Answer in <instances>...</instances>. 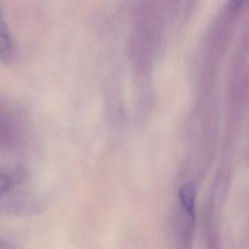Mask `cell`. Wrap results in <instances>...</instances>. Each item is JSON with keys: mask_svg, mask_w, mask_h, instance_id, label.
<instances>
[{"mask_svg": "<svg viewBox=\"0 0 249 249\" xmlns=\"http://www.w3.org/2000/svg\"><path fill=\"white\" fill-rule=\"evenodd\" d=\"M243 1H232L218 14L209 33L202 71V85L211 87L216 75L218 63L224 56L236 24L244 9Z\"/></svg>", "mask_w": 249, "mask_h": 249, "instance_id": "obj_1", "label": "cell"}, {"mask_svg": "<svg viewBox=\"0 0 249 249\" xmlns=\"http://www.w3.org/2000/svg\"><path fill=\"white\" fill-rule=\"evenodd\" d=\"M248 159L249 160V146H248V152H247Z\"/></svg>", "mask_w": 249, "mask_h": 249, "instance_id": "obj_3", "label": "cell"}, {"mask_svg": "<svg viewBox=\"0 0 249 249\" xmlns=\"http://www.w3.org/2000/svg\"><path fill=\"white\" fill-rule=\"evenodd\" d=\"M196 227V203L179 202L175 222L178 249H192Z\"/></svg>", "mask_w": 249, "mask_h": 249, "instance_id": "obj_2", "label": "cell"}]
</instances>
